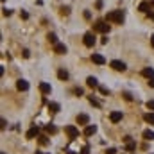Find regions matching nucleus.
Here are the masks:
<instances>
[{"label":"nucleus","mask_w":154,"mask_h":154,"mask_svg":"<svg viewBox=\"0 0 154 154\" xmlns=\"http://www.w3.org/2000/svg\"><path fill=\"white\" fill-rule=\"evenodd\" d=\"M100 43H102V45L108 43V36H102V38H100Z\"/></svg>","instance_id":"obj_37"},{"label":"nucleus","mask_w":154,"mask_h":154,"mask_svg":"<svg viewBox=\"0 0 154 154\" xmlns=\"http://www.w3.org/2000/svg\"><path fill=\"white\" fill-rule=\"evenodd\" d=\"M109 29H111V25H108L106 20H99V22H95V25H93V31L102 32V34H108Z\"/></svg>","instance_id":"obj_2"},{"label":"nucleus","mask_w":154,"mask_h":154,"mask_svg":"<svg viewBox=\"0 0 154 154\" xmlns=\"http://www.w3.org/2000/svg\"><path fill=\"white\" fill-rule=\"evenodd\" d=\"M149 16H151V18H152V20H154V15H151V13H149Z\"/></svg>","instance_id":"obj_41"},{"label":"nucleus","mask_w":154,"mask_h":154,"mask_svg":"<svg viewBox=\"0 0 154 154\" xmlns=\"http://www.w3.org/2000/svg\"><path fill=\"white\" fill-rule=\"evenodd\" d=\"M91 61L95 65H104L106 63V57L102 54H91Z\"/></svg>","instance_id":"obj_9"},{"label":"nucleus","mask_w":154,"mask_h":154,"mask_svg":"<svg viewBox=\"0 0 154 154\" xmlns=\"http://www.w3.org/2000/svg\"><path fill=\"white\" fill-rule=\"evenodd\" d=\"M39 91H41L43 95H49V93L52 91V86L49 83H39Z\"/></svg>","instance_id":"obj_10"},{"label":"nucleus","mask_w":154,"mask_h":154,"mask_svg":"<svg viewBox=\"0 0 154 154\" xmlns=\"http://www.w3.org/2000/svg\"><path fill=\"white\" fill-rule=\"evenodd\" d=\"M83 43H84L86 47H90V49H91V47H93V45H95V43H97V38H95V32H86V34L83 36Z\"/></svg>","instance_id":"obj_3"},{"label":"nucleus","mask_w":154,"mask_h":154,"mask_svg":"<svg viewBox=\"0 0 154 154\" xmlns=\"http://www.w3.org/2000/svg\"><path fill=\"white\" fill-rule=\"evenodd\" d=\"M47 39H49V41H50L52 45H56V43H57V36L54 34V32H50V34L47 36Z\"/></svg>","instance_id":"obj_22"},{"label":"nucleus","mask_w":154,"mask_h":154,"mask_svg":"<svg viewBox=\"0 0 154 154\" xmlns=\"http://www.w3.org/2000/svg\"><path fill=\"white\" fill-rule=\"evenodd\" d=\"M88 100H90V104H93V106H95V108H100V102H99L97 99H93V95H91Z\"/></svg>","instance_id":"obj_25"},{"label":"nucleus","mask_w":154,"mask_h":154,"mask_svg":"<svg viewBox=\"0 0 154 154\" xmlns=\"http://www.w3.org/2000/svg\"><path fill=\"white\" fill-rule=\"evenodd\" d=\"M66 50H68V49H66L65 43H56L54 45V52H56V54H66Z\"/></svg>","instance_id":"obj_11"},{"label":"nucleus","mask_w":154,"mask_h":154,"mask_svg":"<svg viewBox=\"0 0 154 154\" xmlns=\"http://www.w3.org/2000/svg\"><path fill=\"white\" fill-rule=\"evenodd\" d=\"M65 133L68 135L70 140H75L79 136V129H77L75 125H65Z\"/></svg>","instance_id":"obj_4"},{"label":"nucleus","mask_w":154,"mask_h":154,"mask_svg":"<svg viewBox=\"0 0 154 154\" xmlns=\"http://www.w3.org/2000/svg\"><path fill=\"white\" fill-rule=\"evenodd\" d=\"M152 5H154V0H152Z\"/></svg>","instance_id":"obj_44"},{"label":"nucleus","mask_w":154,"mask_h":154,"mask_svg":"<svg viewBox=\"0 0 154 154\" xmlns=\"http://www.w3.org/2000/svg\"><path fill=\"white\" fill-rule=\"evenodd\" d=\"M109 66H111L113 70H117V72H125V70H127L125 63H124V61H118V59H113V61L109 63Z\"/></svg>","instance_id":"obj_5"},{"label":"nucleus","mask_w":154,"mask_h":154,"mask_svg":"<svg viewBox=\"0 0 154 154\" xmlns=\"http://www.w3.org/2000/svg\"><path fill=\"white\" fill-rule=\"evenodd\" d=\"M151 45H152V49H154V34H152V38H151Z\"/></svg>","instance_id":"obj_40"},{"label":"nucleus","mask_w":154,"mask_h":154,"mask_svg":"<svg viewBox=\"0 0 154 154\" xmlns=\"http://www.w3.org/2000/svg\"><path fill=\"white\" fill-rule=\"evenodd\" d=\"M95 133H97V125H86L84 127V136H91V135H95Z\"/></svg>","instance_id":"obj_13"},{"label":"nucleus","mask_w":154,"mask_h":154,"mask_svg":"<svg viewBox=\"0 0 154 154\" xmlns=\"http://www.w3.org/2000/svg\"><path fill=\"white\" fill-rule=\"evenodd\" d=\"M143 120H145L147 124H154V111L145 113V115H143Z\"/></svg>","instance_id":"obj_19"},{"label":"nucleus","mask_w":154,"mask_h":154,"mask_svg":"<svg viewBox=\"0 0 154 154\" xmlns=\"http://www.w3.org/2000/svg\"><path fill=\"white\" fill-rule=\"evenodd\" d=\"M124 99H125V100H133V97H131V93H127V91H124Z\"/></svg>","instance_id":"obj_36"},{"label":"nucleus","mask_w":154,"mask_h":154,"mask_svg":"<svg viewBox=\"0 0 154 154\" xmlns=\"http://www.w3.org/2000/svg\"><path fill=\"white\" fill-rule=\"evenodd\" d=\"M99 91L102 93V95H109V90L106 88V86H99Z\"/></svg>","instance_id":"obj_26"},{"label":"nucleus","mask_w":154,"mask_h":154,"mask_svg":"<svg viewBox=\"0 0 154 154\" xmlns=\"http://www.w3.org/2000/svg\"><path fill=\"white\" fill-rule=\"evenodd\" d=\"M45 131L49 133V135H56V131H57V129L54 127V124H47V125H45Z\"/></svg>","instance_id":"obj_21"},{"label":"nucleus","mask_w":154,"mask_h":154,"mask_svg":"<svg viewBox=\"0 0 154 154\" xmlns=\"http://www.w3.org/2000/svg\"><path fill=\"white\" fill-rule=\"evenodd\" d=\"M61 15H70V7H68V5H63V7H61Z\"/></svg>","instance_id":"obj_27"},{"label":"nucleus","mask_w":154,"mask_h":154,"mask_svg":"<svg viewBox=\"0 0 154 154\" xmlns=\"http://www.w3.org/2000/svg\"><path fill=\"white\" fill-rule=\"evenodd\" d=\"M142 75H143V77H147V79L154 77V68H151V66H145V68L142 70Z\"/></svg>","instance_id":"obj_14"},{"label":"nucleus","mask_w":154,"mask_h":154,"mask_svg":"<svg viewBox=\"0 0 154 154\" xmlns=\"http://www.w3.org/2000/svg\"><path fill=\"white\" fill-rule=\"evenodd\" d=\"M0 154H5V152H0Z\"/></svg>","instance_id":"obj_43"},{"label":"nucleus","mask_w":154,"mask_h":154,"mask_svg":"<svg viewBox=\"0 0 154 154\" xmlns=\"http://www.w3.org/2000/svg\"><path fill=\"white\" fill-rule=\"evenodd\" d=\"M73 93H75L77 97H79V95H83V88H75V90H73Z\"/></svg>","instance_id":"obj_34"},{"label":"nucleus","mask_w":154,"mask_h":154,"mask_svg":"<svg viewBox=\"0 0 154 154\" xmlns=\"http://www.w3.org/2000/svg\"><path fill=\"white\" fill-rule=\"evenodd\" d=\"M84 18L90 20V18H91V13H90V11H84Z\"/></svg>","instance_id":"obj_38"},{"label":"nucleus","mask_w":154,"mask_h":154,"mask_svg":"<svg viewBox=\"0 0 154 154\" xmlns=\"http://www.w3.org/2000/svg\"><path fill=\"white\" fill-rule=\"evenodd\" d=\"M68 154H75V152H68Z\"/></svg>","instance_id":"obj_42"},{"label":"nucleus","mask_w":154,"mask_h":154,"mask_svg":"<svg viewBox=\"0 0 154 154\" xmlns=\"http://www.w3.org/2000/svg\"><path fill=\"white\" fill-rule=\"evenodd\" d=\"M77 124H79V125H88V124H90V117L86 115V113L77 115Z\"/></svg>","instance_id":"obj_7"},{"label":"nucleus","mask_w":154,"mask_h":154,"mask_svg":"<svg viewBox=\"0 0 154 154\" xmlns=\"http://www.w3.org/2000/svg\"><path fill=\"white\" fill-rule=\"evenodd\" d=\"M81 154H90V147H88V145H84L83 149H81Z\"/></svg>","instance_id":"obj_29"},{"label":"nucleus","mask_w":154,"mask_h":154,"mask_svg":"<svg viewBox=\"0 0 154 154\" xmlns=\"http://www.w3.org/2000/svg\"><path fill=\"white\" fill-rule=\"evenodd\" d=\"M106 22H115V23H122L124 22V13L122 11H111L106 15Z\"/></svg>","instance_id":"obj_1"},{"label":"nucleus","mask_w":154,"mask_h":154,"mask_svg":"<svg viewBox=\"0 0 154 154\" xmlns=\"http://www.w3.org/2000/svg\"><path fill=\"white\" fill-rule=\"evenodd\" d=\"M86 84H88L90 88H97V86H99V81H97L95 77H88V79H86Z\"/></svg>","instance_id":"obj_18"},{"label":"nucleus","mask_w":154,"mask_h":154,"mask_svg":"<svg viewBox=\"0 0 154 154\" xmlns=\"http://www.w3.org/2000/svg\"><path fill=\"white\" fill-rule=\"evenodd\" d=\"M25 136H27L29 140H32V138H36V136H39V129H38L36 125H34V127H31V129L27 131V135H25Z\"/></svg>","instance_id":"obj_12"},{"label":"nucleus","mask_w":154,"mask_h":154,"mask_svg":"<svg viewBox=\"0 0 154 154\" xmlns=\"http://www.w3.org/2000/svg\"><path fill=\"white\" fill-rule=\"evenodd\" d=\"M38 142L41 145H47V143H49V138H47L45 135H41V136H38Z\"/></svg>","instance_id":"obj_23"},{"label":"nucleus","mask_w":154,"mask_h":154,"mask_svg":"<svg viewBox=\"0 0 154 154\" xmlns=\"http://www.w3.org/2000/svg\"><path fill=\"white\" fill-rule=\"evenodd\" d=\"M135 149H136V143L133 142V140H131V142H127V151H129V152H133Z\"/></svg>","instance_id":"obj_24"},{"label":"nucleus","mask_w":154,"mask_h":154,"mask_svg":"<svg viewBox=\"0 0 154 154\" xmlns=\"http://www.w3.org/2000/svg\"><path fill=\"white\" fill-rule=\"evenodd\" d=\"M142 136H143V140H147V142H151V140H154V131H151V129H145Z\"/></svg>","instance_id":"obj_16"},{"label":"nucleus","mask_w":154,"mask_h":154,"mask_svg":"<svg viewBox=\"0 0 154 154\" xmlns=\"http://www.w3.org/2000/svg\"><path fill=\"white\" fill-rule=\"evenodd\" d=\"M147 109L154 111V100H149V102H147Z\"/></svg>","instance_id":"obj_28"},{"label":"nucleus","mask_w":154,"mask_h":154,"mask_svg":"<svg viewBox=\"0 0 154 154\" xmlns=\"http://www.w3.org/2000/svg\"><path fill=\"white\" fill-rule=\"evenodd\" d=\"M22 56H23L25 59H27V57H31V52H29L27 49H23V52H22Z\"/></svg>","instance_id":"obj_30"},{"label":"nucleus","mask_w":154,"mask_h":154,"mask_svg":"<svg viewBox=\"0 0 154 154\" xmlns=\"http://www.w3.org/2000/svg\"><path fill=\"white\" fill-rule=\"evenodd\" d=\"M149 86H151V88H154V77L149 79Z\"/></svg>","instance_id":"obj_39"},{"label":"nucleus","mask_w":154,"mask_h":154,"mask_svg":"<svg viewBox=\"0 0 154 154\" xmlns=\"http://www.w3.org/2000/svg\"><path fill=\"white\" fill-rule=\"evenodd\" d=\"M16 90L18 91H27L29 90V83L25 81V79H18L16 81Z\"/></svg>","instance_id":"obj_6"},{"label":"nucleus","mask_w":154,"mask_h":154,"mask_svg":"<svg viewBox=\"0 0 154 154\" xmlns=\"http://www.w3.org/2000/svg\"><path fill=\"white\" fill-rule=\"evenodd\" d=\"M2 13H4V16H11V9H2Z\"/></svg>","instance_id":"obj_35"},{"label":"nucleus","mask_w":154,"mask_h":154,"mask_svg":"<svg viewBox=\"0 0 154 154\" xmlns=\"http://www.w3.org/2000/svg\"><path fill=\"white\" fill-rule=\"evenodd\" d=\"M0 124H2V125H0V129H5V125H7V122H5V118H2V120H0Z\"/></svg>","instance_id":"obj_33"},{"label":"nucleus","mask_w":154,"mask_h":154,"mask_svg":"<svg viewBox=\"0 0 154 154\" xmlns=\"http://www.w3.org/2000/svg\"><path fill=\"white\" fill-rule=\"evenodd\" d=\"M20 16H22L23 20H27V18H29V13H27V11H22V13H20Z\"/></svg>","instance_id":"obj_32"},{"label":"nucleus","mask_w":154,"mask_h":154,"mask_svg":"<svg viewBox=\"0 0 154 154\" xmlns=\"http://www.w3.org/2000/svg\"><path fill=\"white\" fill-rule=\"evenodd\" d=\"M49 111L50 113H59L61 111V106H59L57 102H49Z\"/></svg>","instance_id":"obj_15"},{"label":"nucleus","mask_w":154,"mask_h":154,"mask_svg":"<svg viewBox=\"0 0 154 154\" xmlns=\"http://www.w3.org/2000/svg\"><path fill=\"white\" fill-rule=\"evenodd\" d=\"M106 154H117V149H115V147H109V149L106 151Z\"/></svg>","instance_id":"obj_31"},{"label":"nucleus","mask_w":154,"mask_h":154,"mask_svg":"<svg viewBox=\"0 0 154 154\" xmlns=\"http://www.w3.org/2000/svg\"><path fill=\"white\" fill-rule=\"evenodd\" d=\"M109 120L113 124H118L120 120H122V111H111V115H109Z\"/></svg>","instance_id":"obj_8"},{"label":"nucleus","mask_w":154,"mask_h":154,"mask_svg":"<svg viewBox=\"0 0 154 154\" xmlns=\"http://www.w3.org/2000/svg\"><path fill=\"white\" fill-rule=\"evenodd\" d=\"M57 77L61 79V81H66V79H68L70 75H68V72H66L65 68H59V70H57Z\"/></svg>","instance_id":"obj_17"},{"label":"nucleus","mask_w":154,"mask_h":154,"mask_svg":"<svg viewBox=\"0 0 154 154\" xmlns=\"http://www.w3.org/2000/svg\"><path fill=\"white\" fill-rule=\"evenodd\" d=\"M149 9H151L149 2H142V4L138 5V11H142V13H149Z\"/></svg>","instance_id":"obj_20"}]
</instances>
